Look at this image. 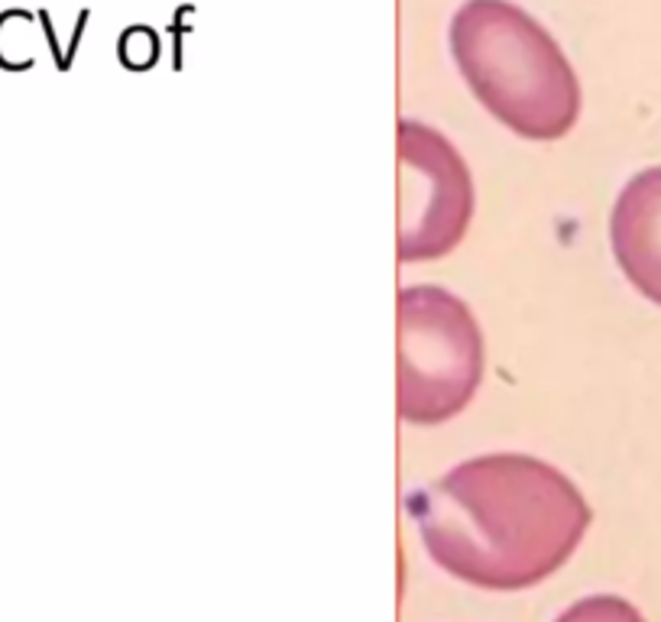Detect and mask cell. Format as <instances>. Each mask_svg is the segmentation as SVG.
<instances>
[{
    "mask_svg": "<svg viewBox=\"0 0 661 622\" xmlns=\"http://www.w3.org/2000/svg\"><path fill=\"white\" fill-rule=\"evenodd\" d=\"M610 247L629 286L661 305V166L622 185L610 215Z\"/></svg>",
    "mask_w": 661,
    "mask_h": 622,
    "instance_id": "cell-5",
    "label": "cell"
},
{
    "mask_svg": "<svg viewBox=\"0 0 661 622\" xmlns=\"http://www.w3.org/2000/svg\"><path fill=\"white\" fill-rule=\"evenodd\" d=\"M474 97L516 136L561 139L580 117V82L558 40L513 0H464L447 30Z\"/></svg>",
    "mask_w": 661,
    "mask_h": 622,
    "instance_id": "cell-2",
    "label": "cell"
},
{
    "mask_svg": "<svg viewBox=\"0 0 661 622\" xmlns=\"http://www.w3.org/2000/svg\"><path fill=\"white\" fill-rule=\"evenodd\" d=\"M474 208V178L457 146L428 124L399 121V263L454 253Z\"/></svg>",
    "mask_w": 661,
    "mask_h": 622,
    "instance_id": "cell-4",
    "label": "cell"
},
{
    "mask_svg": "<svg viewBox=\"0 0 661 622\" xmlns=\"http://www.w3.org/2000/svg\"><path fill=\"white\" fill-rule=\"evenodd\" d=\"M555 622H645V616L622 597L597 593L571 603Z\"/></svg>",
    "mask_w": 661,
    "mask_h": 622,
    "instance_id": "cell-6",
    "label": "cell"
},
{
    "mask_svg": "<svg viewBox=\"0 0 661 622\" xmlns=\"http://www.w3.org/2000/svg\"><path fill=\"white\" fill-rule=\"evenodd\" d=\"M399 418L441 425L461 415L484 383V331L471 305L444 286L399 292Z\"/></svg>",
    "mask_w": 661,
    "mask_h": 622,
    "instance_id": "cell-3",
    "label": "cell"
},
{
    "mask_svg": "<svg viewBox=\"0 0 661 622\" xmlns=\"http://www.w3.org/2000/svg\"><path fill=\"white\" fill-rule=\"evenodd\" d=\"M428 558L471 587L513 593L558 574L590 529V506L531 454L461 460L405 499Z\"/></svg>",
    "mask_w": 661,
    "mask_h": 622,
    "instance_id": "cell-1",
    "label": "cell"
}]
</instances>
